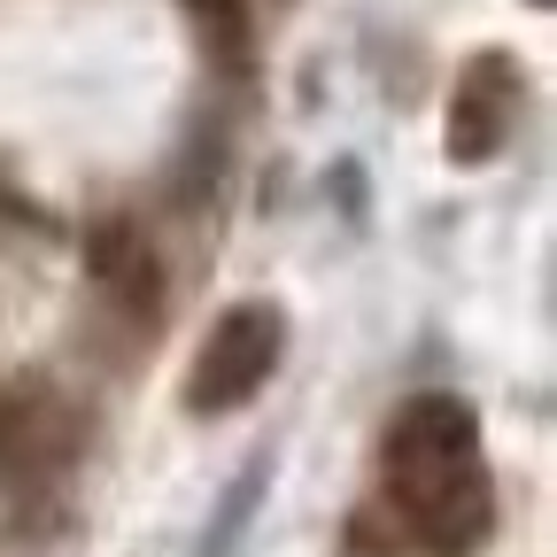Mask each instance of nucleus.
<instances>
[{"instance_id": "f03ea898", "label": "nucleus", "mask_w": 557, "mask_h": 557, "mask_svg": "<svg viewBox=\"0 0 557 557\" xmlns=\"http://www.w3.org/2000/svg\"><path fill=\"white\" fill-rule=\"evenodd\" d=\"M278 348H287V325H278L271 302H240V310H225L218 325H209V341H201V364H194L186 403H194V410H240V403L271 380Z\"/></svg>"}, {"instance_id": "20e7f679", "label": "nucleus", "mask_w": 557, "mask_h": 557, "mask_svg": "<svg viewBox=\"0 0 557 557\" xmlns=\"http://www.w3.org/2000/svg\"><path fill=\"white\" fill-rule=\"evenodd\" d=\"M534 9H549V0H534Z\"/></svg>"}, {"instance_id": "f257e3e1", "label": "nucleus", "mask_w": 557, "mask_h": 557, "mask_svg": "<svg viewBox=\"0 0 557 557\" xmlns=\"http://www.w3.org/2000/svg\"><path fill=\"white\" fill-rule=\"evenodd\" d=\"M387 487L395 504L410 511L418 542L442 549V557H465L496 504H487V472H480V426L457 395H418L395 434H387Z\"/></svg>"}, {"instance_id": "7ed1b4c3", "label": "nucleus", "mask_w": 557, "mask_h": 557, "mask_svg": "<svg viewBox=\"0 0 557 557\" xmlns=\"http://www.w3.org/2000/svg\"><path fill=\"white\" fill-rule=\"evenodd\" d=\"M256 487H263V472H248L233 496H225V519H218V534L201 542V557H225V549H233V534H240V527H248V511H256Z\"/></svg>"}]
</instances>
